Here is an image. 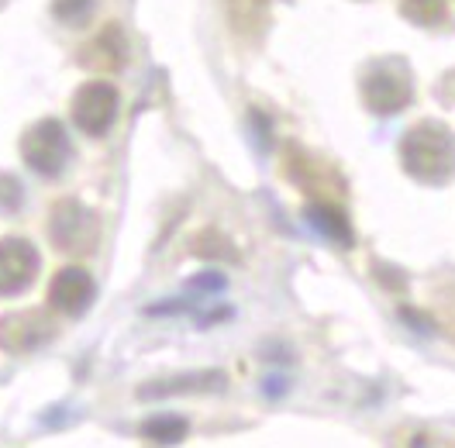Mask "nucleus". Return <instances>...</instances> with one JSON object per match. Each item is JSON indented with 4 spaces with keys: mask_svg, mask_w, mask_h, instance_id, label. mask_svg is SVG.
Instances as JSON below:
<instances>
[{
    "mask_svg": "<svg viewBox=\"0 0 455 448\" xmlns=\"http://www.w3.org/2000/svg\"><path fill=\"white\" fill-rule=\"evenodd\" d=\"M93 11V0H52V14L62 25H84Z\"/></svg>",
    "mask_w": 455,
    "mask_h": 448,
    "instance_id": "15",
    "label": "nucleus"
},
{
    "mask_svg": "<svg viewBox=\"0 0 455 448\" xmlns=\"http://www.w3.org/2000/svg\"><path fill=\"white\" fill-rule=\"evenodd\" d=\"M86 62L93 69H121L124 66V35H121L117 25H108V28L90 42Z\"/></svg>",
    "mask_w": 455,
    "mask_h": 448,
    "instance_id": "11",
    "label": "nucleus"
},
{
    "mask_svg": "<svg viewBox=\"0 0 455 448\" xmlns=\"http://www.w3.org/2000/svg\"><path fill=\"white\" fill-rule=\"evenodd\" d=\"M142 435L156 445H176V442L187 438V420L176 418V414H159V418L145 420Z\"/></svg>",
    "mask_w": 455,
    "mask_h": 448,
    "instance_id": "13",
    "label": "nucleus"
},
{
    "mask_svg": "<svg viewBox=\"0 0 455 448\" xmlns=\"http://www.w3.org/2000/svg\"><path fill=\"white\" fill-rule=\"evenodd\" d=\"M21 204V187L11 176H0V211H14Z\"/></svg>",
    "mask_w": 455,
    "mask_h": 448,
    "instance_id": "16",
    "label": "nucleus"
},
{
    "mask_svg": "<svg viewBox=\"0 0 455 448\" xmlns=\"http://www.w3.org/2000/svg\"><path fill=\"white\" fill-rule=\"evenodd\" d=\"M411 93H414V86L400 62H379L363 80V97L372 114H397L400 108L411 104Z\"/></svg>",
    "mask_w": 455,
    "mask_h": 448,
    "instance_id": "3",
    "label": "nucleus"
},
{
    "mask_svg": "<svg viewBox=\"0 0 455 448\" xmlns=\"http://www.w3.org/2000/svg\"><path fill=\"white\" fill-rule=\"evenodd\" d=\"M38 276V252L25 238H4L0 242V297H14L28 290Z\"/></svg>",
    "mask_w": 455,
    "mask_h": 448,
    "instance_id": "6",
    "label": "nucleus"
},
{
    "mask_svg": "<svg viewBox=\"0 0 455 448\" xmlns=\"http://www.w3.org/2000/svg\"><path fill=\"white\" fill-rule=\"evenodd\" d=\"M225 376L221 372H194V376H180V380H166V383H152L145 387L142 396H170V393H197V390H221Z\"/></svg>",
    "mask_w": 455,
    "mask_h": 448,
    "instance_id": "12",
    "label": "nucleus"
},
{
    "mask_svg": "<svg viewBox=\"0 0 455 448\" xmlns=\"http://www.w3.org/2000/svg\"><path fill=\"white\" fill-rule=\"evenodd\" d=\"M400 11L414 25H442L445 14H449L445 0H400Z\"/></svg>",
    "mask_w": 455,
    "mask_h": 448,
    "instance_id": "14",
    "label": "nucleus"
},
{
    "mask_svg": "<svg viewBox=\"0 0 455 448\" xmlns=\"http://www.w3.org/2000/svg\"><path fill=\"white\" fill-rule=\"evenodd\" d=\"M93 293H97V286L84 269L66 266L62 273H56V280L49 286V304L66 317H80L93 304Z\"/></svg>",
    "mask_w": 455,
    "mask_h": 448,
    "instance_id": "8",
    "label": "nucleus"
},
{
    "mask_svg": "<svg viewBox=\"0 0 455 448\" xmlns=\"http://www.w3.org/2000/svg\"><path fill=\"white\" fill-rule=\"evenodd\" d=\"M49 231L62 252H90L97 245V218L76 200H62L52 211Z\"/></svg>",
    "mask_w": 455,
    "mask_h": 448,
    "instance_id": "5",
    "label": "nucleus"
},
{
    "mask_svg": "<svg viewBox=\"0 0 455 448\" xmlns=\"http://www.w3.org/2000/svg\"><path fill=\"white\" fill-rule=\"evenodd\" d=\"M403 448H445L438 438H431V435H425V431H414V435H407V442H403Z\"/></svg>",
    "mask_w": 455,
    "mask_h": 448,
    "instance_id": "17",
    "label": "nucleus"
},
{
    "mask_svg": "<svg viewBox=\"0 0 455 448\" xmlns=\"http://www.w3.org/2000/svg\"><path fill=\"white\" fill-rule=\"evenodd\" d=\"M21 156L38 176H59L69 159V139L59 121H38L21 139Z\"/></svg>",
    "mask_w": 455,
    "mask_h": 448,
    "instance_id": "2",
    "label": "nucleus"
},
{
    "mask_svg": "<svg viewBox=\"0 0 455 448\" xmlns=\"http://www.w3.org/2000/svg\"><path fill=\"white\" fill-rule=\"evenodd\" d=\"M117 117V90L104 80H90L73 97V121L86 135H104Z\"/></svg>",
    "mask_w": 455,
    "mask_h": 448,
    "instance_id": "4",
    "label": "nucleus"
},
{
    "mask_svg": "<svg viewBox=\"0 0 455 448\" xmlns=\"http://www.w3.org/2000/svg\"><path fill=\"white\" fill-rule=\"evenodd\" d=\"M228 18L242 38H259L269 18V0H225Z\"/></svg>",
    "mask_w": 455,
    "mask_h": 448,
    "instance_id": "10",
    "label": "nucleus"
},
{
    "mask_svg": "<svg viewBox=\"0 0 455 448\" xmlns=\"http://www.w3.org/2000/svg\"><path fill=\"white\" fill-rule=\"evenodd\" d=\"M307 221L314 224V231H321L324 238H331L339 245H352L355 242L345 211H339L335 204H307Z\"/></svg>",
    "mask_w": 455,
    "mask_h": 448,
    "instance_id": "9",
    "label": "nucleus"
},
{
    "mask_svg": "<svg viewBox=\"0 0 455 448\" xmlns=\"http://www.w3.org/2000/svg\"><path fill=\"white\" fill-rule=\"evenodd\" d=\"M403 169L421 183H449L455 176V135L445 124L425 121L400 141Z\"/></svg>",
    "mask_w": 455,
    "mask_h": 448,
    "instance_id": "1",
    "label": "nucleus"
},
{
    "mask_svg": "<svg viewBox=\"0 0 455 448\" xmlns=\"http://www.w3.org/2000/svg\"><path fill=\"white\" fill-rule=\"evenodd\" d=\"M52 317L45 310H21L0 317V348L7 352H35L52 338Z\"/></svg>",
    "mask_w": 455,
    "mask_h": 448,
    "instance_id": "7",
    "label": "nucleus"
}]
</instances>
